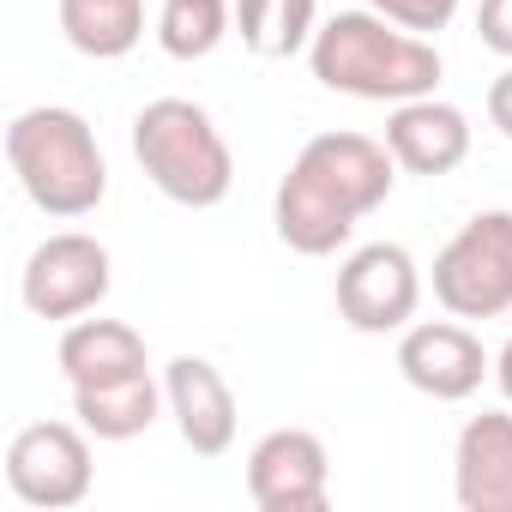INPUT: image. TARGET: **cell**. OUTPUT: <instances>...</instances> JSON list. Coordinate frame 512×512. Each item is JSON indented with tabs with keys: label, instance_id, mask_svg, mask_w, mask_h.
Segmentation results:
<instances>
[{
	"label": "cell",
	"instance_id": "6da1fadb",
	"mask_svg": "<svg viewBox=\"0 0 512 512\" xmlns=\"http://www.w3.org/2000/svg\"><path fill=\"white\" fill-rule=\"evenodd\" d=\"M392 181H398V157L386 151V139H368V133L308 139L272 199L278 241L302 253V260H326V253L350 241V229L368 211L386 205Z\"/></svg>",
	"mask_w": 512,
	"mask_h": 512
},
{
	"label": "cell",
	"instance_id": "7a4b0ae2",
	"mask_svg": "<svg viewBox=\"0 0 512 512\" xmlns=\"http://www.w3.org/2000/svg\"><path fill=\"white\" fill-rule=\"evenodd\" d=\"M308 67L326 91L338 97H362V103H410V97H434L440 85V49L392 19L368 13H338L314 31Z\"/></svg>",
	"mask_w": 512,
	"mask_h": 512
},
{
	"label": "cell",
	"instance_id": "3957f363",
	"mask_svg": "<svg viewBox=\"0 0 512 512\" xmlns=\"http://www.w3.org/2000/svg\"><path fill=\"white\" fill-rule=\"evenodd\" d=\"M7 163L43 217H91L109 193V163L79 109H25L7 127Z\"/></svg>",
	"mask_w": 512,
	"mask_h": 512
},
{
	"label": "cell",
	"instance_id": "277c9868",
	"mask_svg": "<svg viewBox=\"0 0 512 512\" xmlns=\"http://www.w3.org/2000/svg\"><path fill=\"white\" fill-rule=\"evenodd\" d=\"M133 157L151 175V187L187 211H211L235 187V157L217 121L187 97H157L133 115Z\"/></svg>",
	"mask_w": 512,
	"mask_h": 512
},
{
	"label": "cell",
	"instance_id": "5b68a950",
	"mask_svg": "<svg viewBox=\"0 0 512 512\" xmlns=\"http://www.w3.org/2000/svg\"><path fill=\"white\" fill-rule=\"evenodd\" d=\"M434 302L452 320L512 314V211H476L434 253Z\"/></svg>",
	"mask_w": 512,
	"mask_h": 512
},
{
	"label": "cell",
	"instance_id": "8992f818",
	"mask_svg": "<svg viewBox=\"0 0 512 512\" xmlns=\"http://www.w3.org/2000/svg\"><path fill=\"white\" fill-rule=\"evenodd\" d=\"M422 308V272L398 241H368L338 266V320L362 338L404 332Z\"/></svg>",
	"mask_w": 512,
	"mask_h": 512
},
{
	"label": "cell",
	"instance_id": "52a82bcc",
	"mask_svg": "<svg viewBox=\"0 0 512 512\" xmlns=\"http://www.w3.org/2000/svg\"><path fill=\"white\" fill-rule=\"evenodd\" d=\"M91 434L73 422H31L7 446V488L37 512H67L91 494Z\"/></svg>",
	"mask_w": 512,
	"mask_h": 512
},
{
	"label": "cell",
	"instance_id": "ba28073f",
	"mask_svg": "<svg viewBox=\"0 0 512 512\" xmlns=\"http://www.w3.org/2000/svg\"><path fill=\"white\" fill-rule=\"evenodd\" d=\"M109 284H115L109 247L97 235H85V229H61L25 260L19 296H25V308L37 320H79L109 296Z\"/></svg>",
	"mask_w": 512,
	"mask_h": 512
},
{
	"label": "cell",
	"instance_id": "9c48e42d",
	"mask_svg": "<svg viewBox=\"0 0 512 512\" xmlns=\"http://www.w3.org/2000/svg\"><path fill=\"white\" fill-rule=\"evenodd\" d=\"M247 494L260 512H326L332 500L326 440L308 428H272L247 452Z\"/></svg>",
	"mask_w": 512,
	"mask_h": 512
},
{
	"label": "cell",
	"instance_id": "30bf717a",
	"mask_svg": "<svg viewBox=\"0 0 512 512\" xmlns=\"http://www.w3.org/2000/svg\"><path fill=\"white\" fill-rule=\"evenodd\" d=\"M488 368L494 362H488L482 338L452 320H422V326H404V338H398V374L434 404H464Z\"/></svg>",
	"mask_w": 512,
	"mask_h": 512
},
{
	"label": "cell",
	"instance_id": "8fae6325",
	"mask_svg": "<svg viewBox=\"0 0 512 512\" xmlns=\"http://www.w3.org/2000/svg\"><path fill=\"white\" fill-rule=\"evenodd\" d=\"M163 398H169V416H175L187 452L223 458L235 446V392L205 356H175L163 368Z\"/></svg>",
	"mask_w": 512,
	"mask_h": 512
},
{
	"label": "cell",
	"instance_id": "7c38bea8",
	"mask_svg": "<svg viewBox=\"0 0 512 512\" xmlns=\"http://www.w3.org/2000/svg\"><path fill=\"white\" fill-rule=\"evenodd\" d=\"M386 151L398 157L404 175H452L464 157H470V121L464 109L440 103V97H410V103H392L386 115Z\"/></svg>",
	"mask_w": 512,
	"mask_h": 512
},
{
	"label": "cell",
	"instance_id": "4fadbf2b",
	"mask_svg": "<svg viewBox=\"0 0 512 512\" xmlns=\"http://www.w3.org/2000/svg\"><path fill=\"white\" fill-rule=\"evenodd\" d=\"M452 494L464 512H512V416L482 410L458 428Z\"/></svg>",
	"mask_w": 512,
	"mask_h": 512
},
{
	"label": "cell",
	"instance_id": "5bb4252c",
	"mask_svg": "<svg viewBox=\"0 0 512 512\" xmlns=\"http://www.w3.org/2000/svg\"><path fill=\"white\" fill-rule=\"evenodd\" d=\"M169 410L163 386L151 374H127V380H103V386H73V416L91 440H139L151 434V422Z\"/></svg>",
	"mask_w": 512,
	"mask_h": 512
},
{
	"label": "cell",
	"instance_id": "9a60e30c",
	"mask_svg": "<svg viewBox=\"0 0 512 512\" xmlns=\"http://www.w3.org/2000/svg\"><path fill=\"white\" fill-rule=\"evenodd\" d=\"M61 374L73 386H103L145 374V338L121 320H73L61 332Z\"/></svg>",
	"mask_w": 512,
	"mask_h": 512
},
{
	"label": "cell",
	"instance_id": "2e32d148",
	"mask_svg": "<svg viewBox=\"0 0 512 512\" xmlns=\"http://www.w3.org/2000/svg\"><path fill=\"white\" fill-rule=\"evenodd\" d=\"M235 31L241 49L260 61H290L314 49L320 31V0H235Z\"/></svg>",
	"mask_w": 512,
	"mask_h": 512
},
{
	"label": "cell",
	"instance_id": "e0dca14e",
	"mask_svg": "<svg viewBox=\"0 0 512 512\" xmlns=\"http://www.w3.org/2000/svg\"><path fill=\"white\" fill-rule=\"evenodd\" d=\"M61 37L91 61H121L145 37V0H61Z\"/></svg>",
	"mask_w": 512,
	"mask_h": 512
},
{
	"label": "cell",
	"instance_id": "ac0fdd59",
	"mask_svg": "<svg viewBox=\"0 0 512 512\" xmlns=\"http://www.w3.org/2000/svg\"><path fill=\"white\" fill-rule=\"evenodd\" d=\"M235 25V0H163L157 13V43L175 61H205Z\"/></svg>",
	"mask_w": 512,
	"mask_h": 512
},
{
	"label": "cell",
	"instance_id": "d6986e66",
	"mask_svg": "<svg viewBox=\"0 0 512 512\" xmlns=\"http://www.w3.org/2000/svg\"><path fill=\"white\" fill-rule=\"evenodd\" d=\"M368 7H374L380 19H392V25L416 31V37H434V31H446V25H452L458 0H368Z\"/></svg>",
	"mask_w": 512,
	"mask_h": 512
},
{
	"label": "cell",
	"instance_id": "ffe728a7",
	"mask_svg": "<svg viewBox=\"0 0 512 512\" xmlns=\"http://www.w3.org/2000/svg\"><path fill=\"white\" fill-rule=\"evenodd\" d=\"M476 31H482V49L512 61V0H482V7H476Z\"/></svg>",
	"mask_w": 512,
	"mask_h": 512
},
{
	"label": "cell",
	"instance_id": "44dd1931",
	"mask_svg": "<svg viewBox=\"0 0 512 512\" xmlns=\"http://www.w3.org/2000/svg\"><path fill=\"white\" fill-rule=\"evenodd\" d=\"M488 121H494V127L512 139V67H506V73L488 85Z\"/></svg>",
	"mask_w": 512,
	"mask_h": 512
},
{
	"label": "cell",
	"instance_id": "7402d4cb",
	"mask_svg": "<svg viewBox=\"0 0 512 512\" xmlns=\"http://www.w3.org/2000/svg\"><path fill=\"white\" fill-rule=\"evenodd\" d=\"M494 380H500V392H506V404H512V338H506L500 356H494Z\"/></svg>",
	"mask_w": 512,
	"mask_h": 512
}]
</instances>
